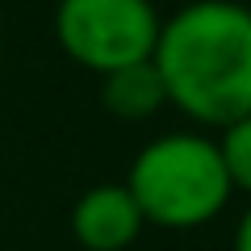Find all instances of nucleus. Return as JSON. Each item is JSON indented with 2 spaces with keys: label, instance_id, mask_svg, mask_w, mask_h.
I'll list each match as a JSON object with an SVG mask.
<instances>
[{
  "label": "nucleus",
  "instance_id": "nucleus-4",
  "mask_svg": "<svg viewBox=\"0 0 251 251\" xmlns=\"http://www.w3.org/2000/svg\"><path fill=\"white\" fill-rule=\"evenodd\" d=\"M67 226H72V239L84 251H126L147 230V222H143V214H138V205H134L126 184L84 188L72 205Z\"/></svg>",
  "mask_w": 251,
  "mask_h": 251
},
{
  "label": "nucleus",
  "instance_id": "nucleus-2",
  "mask_svg": "<svg viewBox=\"0 0 251 251\" xmlns=\"http://www.w3.org/2000/svg\"><path fill=\"white\" fill-rule=\"evenodd\" d=\"M122 184L130 188L143 222L163 230H197L214 222L234 197L218 138L197 130L151 138L130 159Z\"/></svg>",
  "mask_w": 251,
  "mask_h": 251
},
{
  "label": "nucleus",
  "instance_id": "nucleus-5",
  "mask_svg": "<svg viewBox=\"0 0 251 251\" xmlns=\"http://www.w3.org/2000/svg\"><path fill=\"white\" fill-rule=\"evenodd\" d=\"M100 105L117 117V122H147L168 105L163 80L155 72V63H130L117 72L100 75Z\"/></svg>",
  "mask_w": 251,
  "mask_h": 251
},
{
  "label": "nucleus",
  "instance_id": "nucleus-6",
  "mask_svg": "<svg viewBox=\"0 0 251 251\" xmlns=\"http://www.w3.org/2000/svg\"><path fill=\"white\" fill-rule=\"evenodd\" d=\"M218 151H222L230 188L243 193V197H251V113L230 122L226 130H218Z\"/></svg>",
  "mask_w": 251,
  "mask_h": 251
},
{
  "label": "nucleus",
  "instance_id": "nucleus-3",
  "mask_svg": "<svg viewBox=\"0 0 251 251\" xmlns=\"http://www.w3.org/2000/svg\"><path fill=\"white\" fill-rule=\"evenodd\" d=\"M50 25L59 50L75 67L109 75L151 59L163 17L155 0H59Z\"/></svg>",
  "mask_w": 251,
  "mask_h": 251
},
{
  "label": "nucleus",
  "instance_id": "nucleus-1",
  "mask_svg": "<svg viewBox=\"0 0 251 251\" xmlns=\"http://www.w3.org/2000/svg\"><path fill=\"white\" fill-rule=\"evenodd\" d=\"M151 63L172 109L201 130H226L251 113V4H180L172 17H163Z\"/></svg>",
  "mask_w": 251,
  "mask_h": 251
},
{
  "label": "nucleus",
  "instance_id": "nucleus-7",
  "mask_svg": "<svg viewBox=\"0 0 251 251\" xmlns=\"http://www.w3.org/2000/svg\"><path fill=\"white\" fill-rule=\"evenodd\" d=\"M230 251H251V201H247V209H243L239 226H234V243H230Z\"/></svg>",
  "mask_w": 251,
  "mask_h": 251
}]
</instances>
